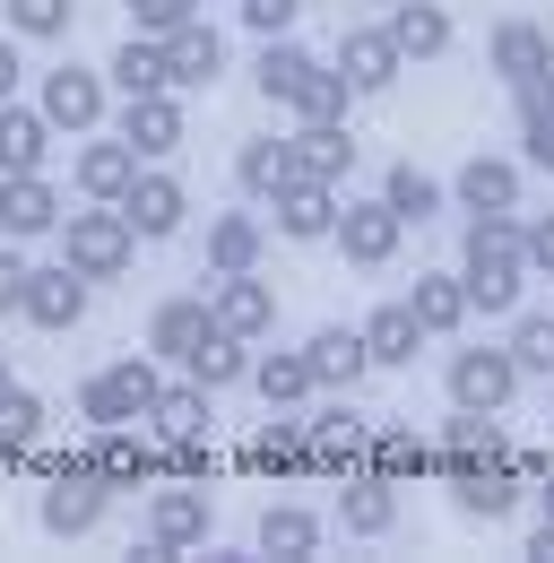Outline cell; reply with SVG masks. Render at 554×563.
<instances>
[{"label":"cell","instance_id":"obj_1","mask_svg":"<svg viewBox=\"0 0 554 563\" xmlns=\"http://www.w3.org/2000/svg\"><path fill=\"white\" fill-rule=\"evenodd\" d=\"M459 286H468V312H485V321H511V312H520V295H529L520 209L468 217V243H459Z\"/></svg>","mask_w":554,"mask_h":563},{"label":"cell","instance_id":"obj_2","mask_svg":"<svg viewBox=\"0 0 554 563\" xmlns=\"http://www.w3.org/2000/svg\"><path fill=\"white\" fill-rule=\"evenodd\" d=\"M62 261L78 269L87 286H104V278H131V261H138V234H131V217L122 209H104V200H87V209H62Z\"/></svg>","mask_w":554,"mask_h":563},{"label":"cell","instance_id":"obj_3","mask_svg":"<svg viewBox=\"0 0 554 563\" xmlns=\"http://www.w3.org/2000/svg\"><path fill=\"white\" fill-rule=\"evenodd\" d=\"M208 529H217V511H208V486H182V477H165V486L147 494V563H174L208 547Z\"/></svg>","mask_w":554,"mask_h":563},{"label":"cell","instance_id":"obj_4","mask_svg":"<svg viewBox=\"0 0 554 563\" xmlns=\"http://www.w3.org/2000/svg\"><path fill=\"white\" fill-rule=\"evenodd\" d=\"M104 511H113V486L69 451L62 468L44 477V503H35V520L53 529V538H87V529H104Z\"/></svg>","mask_w":554,"mask_h":563},{"label":"cell","instance_id":"obj_5","mask_svg":"<svg viewBox=\"0 0 554 563\" xmlns=\"http://www.w3.org/2000/svg\"><path fill=\"white\" fill-rule=\"evenodd\" d=\"M330 243H339L355 269H390V261H399V243H408V225H399V209H390V200H339Z\"/></svg>","mask_w":554,"mask_h":563},{"label":"cell","instance_id":"obj_6","mask_svg":"<svg viewBox=\"0 0 554 563\" xmlns=\"http://www.w3.org/2000/svg\"><path fill=\"white\" fill-rule=\"evenodd\" d=\"M442 382H451V408L502 417V408H511V390H520V364H511V347H459Z\"/></svg>","mask_w":554,"mask_h":563},{"label":"cell","instance_id":"obj_7","mask_svg":"<svg viewBox=\"0 0 554 563\" xmlns=\"http://www.w3.org/2000/svg\"><path fill=\"white\" fill-rule=\"evenodd\" d=\"M485 70L502 78V87H538V78H554V35L538 18H502L485 35Z\"/></svg>","mask_w":554,"mask_h":563},{"label":"cell","instance_id":"obj_8","mask_svg":"<svg viewBox=\"0 0 554 563\" xmlns=\"http://www.w3.org/2000/svg\"><path fill=\"white\" fill-rule=\"evenodd\" d=\"M113 209L131 217V234H138V243H165V234H182V217H191V191H182L174 174L138 165V174H131V191H122Z\"/></svg>","mask_w":554,"mask_h":563},{"label":"cell","instance_id":"obj_9","mask_svg":"<svg viewBox=\"0 0 554 563\" xmlns=\"http://www.w3.org/2000/svg\"><path fill=\"white\" fill-rule=\"evenodd\" d=\"M104 96H113L104 70L62 62V70H44V96H35V104H44V122H53V131H96V122H104Z\"/></svg>","mask_w":554,"mask_h":563},{"label":"cell","instance_id":"obj_10","mask_svg":"<svg viewBox=\"0 0 554 563\" xmlns=\"http://www.w3.org/2000/svg\"><path fill=\"white\" fill-rule=\"evenodd\" d=\"M208 321L217 330H234V339H269L277 330V295L261 269H234V278H217V295H208Z\"/></svg>","mask_w":554,"mask_h":563},{"label":"cell","instance_id":"obj_11","mask_svg":"<svg viewBox=\"0 0 554 563\" xmlns=\"http://www.w3.org/2000/svg\"><path fill=\"white\" fill-rule=\"evenodd\" d=\"M122 140H131V156H174V147L191 140L182 96H174V87H156V96H122Z\"/></svg>","mask_w":554,"mask_h":563},{"label":"cell","instance_id":"obj_12","mask_svg":"<svg viewBox=\"0 0 554 563\" xmlns=\"http://www.w3.org/2000/svg\"><path fill=\"white\" fill-rule=\"evenodd\" d=\"M18 312H26L35 330H53V339H62V330H78V321H87V278H78L69 261H62V269H26Z\"/></svg>","mask_w":554,"mask_h":563},{"label":"cell","instance_id":"obj_13","mask_svg":"<svg viewBox=\"0 0 554 563\" xmlns=\"http://www.w3.org/2000/svg\"><path fill=\"white\" fill-rule=\"evenodd\" d=\"M156 44H165V78H174V87H217V78H225V35H217L208 18H182V26L156 35Z\"/></svg>","mask_w":554,"mask_h":563},{"label":"cell","instance_id":"obj_14","mask_svg":"<svg viewBox=\"0 0 554 563\" xmlns=\"http://www.w3.org/2000/svg\"><path fill=\"white\" fill-rule=\"evenodd\" d=\"M303 433H312V477H355L364 468V451H373V424L346 417V408H330V417H303Z\"/></svg>","mask_w":554,"mask_h":563},{"label":"cell","instance_id":"obj_15","mask_svg":"<svg viewBox=\"0 0 554 563\" xmlns=\"http://www.w3.org/2000/svg\"><path fill=\"white\" fill-rule=\"evenodd\" d=\"M53 225H62V191L44 174H0V234L9 243H35Z\"/></svg>","mask_w":554,"mask_h":563},{"label":"cell","instance_id":"obj_16","mask_svg":"<svg viewBox=\"0 0 554 563\" xmlns=\"http://www.w3.org/2000/svg\"><path fill=\"white\" fill-rule=\"evenodd\" d=\"M269 209H277V234H286V243H330V225H339V183L295 174Z\"/></svg>","mask_w":554,"mask_h":563},{"label":"cell","instance_id":"obj_17","mask_svg":"<svg viewBox=\"0 0 554 563\" xmlns=\"http://www.w3.org/2000/svg\"><path fill=\"white\" fill-rule=\"evenodd\" d=\"M243 468H252V477H303V468H312V433H303V417H295V408H269V424H261L252 451H243Z\"/></svg>","mask_w":554,"mask_h":563},{"label":"cell","instance_id":"obj_18","mask_svg":"<svg viewBox=\"0 0 554 563\" xmlns=\"http://www.w3.org/2000/svg\"><path fill=\"white\" fill-rule=\"evenodd\" d=\"M339 529L346 538H390V529H399V486L373 477V468L339 477Z\"/></svg>","mask_w":554,"mask_h":563},{"label":"cell","instance_id":"obj_19","mask_svg":"<svg viewBox=\"0 0 554 563\" xmlns=\"http://www.w3.org/2000/svg\"><path fill=\"white\" fill-rule=\"evenodd\" d=\"M339 70H346V87H355V96H381V87L408 70V62H399L390 26H346V35H339Z\"/></svg>","mask_w":554,"mask_h":563},{"label":"cell","instance_id":"obj_20","mask_svg":"<svg viewBox=\"0 0 554 563\" xmlns=\"http://www.w3.org/2000/svg\"><path fill=\"white\" fill-rule=\"evenodd\" d=\"M131 174H138V156H131V140H122V131H113V140H87V147H78V165H69L78 200H104V209L131 191Z\"/></svg>","mask_w":554,"mask_h":563},{"label":"cell","instance_id":"obj_21","mask_svg":"<svg viewBox=\"0 0 554 563\" xmlns=\"http://www.w3.org/2000/svg\"><path fill=\"white\" fill-rule=\"evenodd\" d=\"M451 9L442 0H390V44H399V62H442L451 53Z\"/></svg>","mask_w":554,"mask_h":563},{"label":"cell","instance_id":"obj_22","mask_svg":"<svg viewBox=\"0 0 554 563\" xmlns=\"http://www.w3.org/2000/svg\"><path fill=\"white\" fill-rule=\"evenodd\" d=\"M399 303L416 312V330H424V339H459V330H468V286L451 278V269H424Z\"/></svg>","mask_w":554,"mask_h":563},{"label":"cell","instance_id":"obj_23","mask_svg":"<svg viewBox=\"0 0 554 563\" xmlns=\"http://www.w3.org/2000/svg\"><path fill=\"white\" fill-rule=\"evenodd\" d=\"M494 460H511V451H502V424H494V417L459 408V417L442 424V451H433V468H442V477H459V468H494Z\"/></svg>","mask_w":554,"mask_h":563},{"label":"cell","instance_id":"obj_24","mask_svg":"<svg viewBox=\"0 0 554 563\" xmlns=\"http://www.w3.org/2000/svg\"><path fill=\"white\" fill-rule=\"evenodd\" d=\"M261 252H269V225H261L252 209H225V217H208V278L261 269Z\"/></svg>","mask_w":554,"mask_h":563},{"label":"cell","instance_id":"obj_25","mask_svg":"<svg viewBox=\"0 0 554 563\" xmlns=\"http://www.w3.org/2000/svg\"><path fill=\"white\" fill-rule=\"evenodd\" d=\"M87 468H96L104 486H156V477H165V451H147L131 424H104V442L87 451Z\"/></svg>","mask_w":554,"mask_h":563},{"label":"cell","instance_id":"obj_26","mask_svg":"<svg viewBox=\"0 0 554 563\" xmlns=\"http://www.w3.org/2000/svg\"><path fill=\"white\" fill-rule=\"evenodd\" d=\"M44 156H53V122H44V104H0V174H44Z\"/></svg>","mask_w":554,"mask_h":563},{"label":"cell","instance_id":"obj_27","mask_svg":"<svg viewBox=\"0 0 554 563\" xmlns=\"http://www.w3.org/2000/svg\"><path fill=\"white\" fill-rule=\"evenodd\" d=\"M303 355H312V382H321V390H355V382L373 373V355H364V330H346V321L312 330V339H303Z\"/></svg>","mask_w":554,"mask_h":563},{"label":"cell","instance_id":"obj_28","mask_svg":"<svg viewBox=\"0 0 554 563\" xmlns=\"http://www.w3.org/2000/svg\"><path fill=\"white\" fill-rule=\"evenodd\" d=\"M451 200H459L468 217L520 209V156H468V165H459V183H451Z\"/></svg>","mask_w":554,"mask_h":563},{"label":"cell","instance_id":"obj_29","mask_svg":"<svg viewBox=\"0 0 554 563\" xmlns=\"http://www.w3.org/2000/svg\"><path fill=\"white\" fill-rule=\"evenodd\" d=\"M451 503H459L468 520H511V511H520V468H511V460L459 468V477H451Z\"/></svg>","mask_w":554,"mask_h":563},{"label":"cell","instance_id":"obj_30","mask_svg":"<svg viewBox=\"0 0 554 563\" xmlns=\"http://www.w3.org/2000/svg\"><path fill=\"white\" fill-rule=\"evenodd\" d=\"M286 147H295V174H312V183H346L355 174V131L346 122H303Z\"/></svg>","mask_w":554,"mask_h":563},{"label":"cell","instance_id":"obj_31","mask_svg":"<svg viewBox=\"0 0 554 563\" xmlns=\"http://www.w3.org/2000/svg\"><path fill=\"white\" fill-rule=\"evenodd\" d=\"M243 382H252L269 408H303V399L321 390V382H312V355H303V347H269V355H252V373H243Z\"/></svg>","mask_w":554,"mask_h":563},{"label":"cell","instance_id":"obj_32","mask_svg":"<svg viewBox=\"0 0 554 563\" xmlns=\"http://www.w3.org/2000/svg\"><path fill=\"white\" fill-rule=\"evenodd\" d=\"M182 373H191L200 390H234V382L252 373V339H234V330H217V321H208L200 347L182 355Z\"/></svg>","mask_w":554,"mask_h":563},{"label":"cell","instance_id":"obj_33","mask_svg":"<svg viewBox=\"0 0 554 563\" xmlns=\"http://www.w3.org/2000/svg\"><path fill=\"white\" fill-rule=\"evenodd\" d=\"M252 547L277 555V563H303V555H321V520H312L303 503H269L261 529H252Z\"/></svg>","mask_w":554,"mask_h":563},{"label":"cell","instance_id":"obj_34","mask_svg":"<svg viewBox=\"0 0 554 563\" xmlns=\"http://www.w3.org/2000/svg\"><path fill=\"white\" fill-rule=\"evenodd\" d=\"M44 417H53V408H44L35 390H18V382L0 390V477H9V468H26V451L44 442Z\"/></svg>","mask_w":554,"mask_h":563},{"label":"cell","instance_id":"obj_35","mask_svg":"<svg viewBox=\"0 0 554 563\" xmlns=\"http://www.w3.org/2000/svg\"><path fill=\"white\" fill-rule=\"evenodd\" d=\"M104 87H113V96H156V87H174V78H165V44H156V35H122L113 62H104Z\"/></svg>","mask_w":554,"mask_h":563},{"label":"cell","instance_id":"obj_36","mask_svg":"<svg viewBox=\"0 0 554 563\" xmlns=\"http://www.w3.org/2000/svg\"><path fill=\"white\" fill-rule=\"evenodd\" d=\"M312 62H321V53H303L295 35H261V62H252V87H261L269 104H295V87L312 78Z\"/></svg>","mask_w":554,"mask_h":563},{"label":"cell","instance_id":"obj_37","mask_svg":"<svg viewBox=\"0 0 554 563\" xmlns=\"http://www.w3.org/2000/svg\"><path fill=\"white\" fill-rule=\"evenodd\" d=\"M234 183H243V200H261V209H269L277 191L295 183V147H286V140H243V156H234Z\"/></svg>","mask_w":554,"mask_h":563},{"label":"cell","instance_id":"obj_38","mask_svg":"<svg viewBox=\"0 0 554 563\" xmlns=\"http://www.w3.org/2000/svg\"><path fill=\"white\" fill-rule=\"evenodd\" d=\"M355 330H364V355H373V364H416V347H424V330H416L408 303H373Z\"/></svg>","mask_w":554,"mask_h":563},{"label":"cell","instance_id":"obj_39","mask_svg":"<svg viewBox=\"0 0 554 563\" xmlns=\"http://www.w3.org/2000/svg\"><path fill=\"white\" fill-rule=\"evenodd\" d=\"M364 468H373V477H390V486H408V477H433V442H424L416 424H390V433H373Z\"/></svg>","mask_w":554,"mask_h":563},{"label":"cell","instance_id":"obj_40","mask_svg":"<svg viewBox=\"0 0 554 563\" xmlns=\"http://www.w3.org/2000/svg\"><path fill=\"white\" fill-rule=\"evenodd\" d=\"M200 330H208V295H165V303H156V321H147V347L182 364V355L200 347Z\"/></svg>","mask_w":554,"mask_h":563},{"label":"cell","instance_id":"obj_41","mask_svg":"<svg viewBox=\"0 0 554 563\" xmlns=\"http://www.w3.org/2000/svg\"><path fill=\"white\" fill-rule=\"evenodd\" d=\"M511 96H520V165L554 174V78H538V87H511Z\"/></svg>","mask_w":554,"mask_h":563},{"label":"cell","instance_id":"obj_42","mask_svg":"<svg viewBox=\"0 0 554 563\" xmlns=\"http://www.w3.org/2000/svg\"><path fill=\"white\" fill-rule=\"evenodd\" d=\"M381 200L399 209V225H424V217H442V200H451V191H442L424 165H390V174H381Z\"/></svg>","mask_w":554,"mask_h":563},{"label":"cell","instance_id":"obj_43","mask_svg":"<svg viewBox=\"0 0 554 563\" xmlns=\"http://www.w3.org/2000/svg\"><path fill=\"white\" fill-rule=\"evenodd\" d=\"M0 26L26 35V44H53V35L78 26V0H0Z\"/></svg>","mask_w":554,"mask_h":563},{"label":"cell","instance_id":"obj_44","mask_svg":"<svg viewBox=\"0 0 554 563\" xmlns=\"http://www.w3.org/2000/svg\"><path fill=\"white\" fill-rule=\"evenodd\" d=\"M511 364L520 382H554V312H511Z\"/></svg>","mask_w":554,"mask_h":563},{"label":"cell","instance_id":"obj_45","mask_svg":"<svg viewBox=\"0 0 554 563\" xmlns=\"http://www.w3.org/2000/svg\"><path fill=\"white\" fill-rule=\"evenodd\" d=\"M346 104H355V87H346V70H330V62H312V78L295 87V113H303V122H346Z\"/></svg>","mask_w":554,"mask_h":563},{"label":"cell","instance_id":"obj_46","mask_svg":"<svg viewBox=\"0 0 554 563\" xmlns=\"http://www.w3.org/2000/svg\"><path fill=\"white\" fill-rule=\"evenodd\" d=\"M208 399H217V390H200V382L182 373V382H165V390H156V408H147V417L165 424V433H208Z\"/></svg>","mask_w":554,"mask_h":563},{"label":"cell","instance_id":"obj_47","mask_svg":"<svg viewBox=\"0 0 554 563\" xmlns=\"http://www.w3.org/2000/svg\"><path fill=\"white\" fill-rule=\"evenodd\" d=\"M165 477H182V486H217V442H208V433H174Z\"/></svg>","mask_w":554,"mask_h":563},{"label":"cell","instance_id":"obj_48","mask_svg":"<svg viewBox=\"0 0 554 563\" xmlns=\"http://www.w3.org/2000/svg\"><path fill=\"white\" fill-rule=\"evenodd\" d=\"M78 417L96 424V433H104V424H138V417H131V399L113 390V373H87V382H78Z\"/></svg>","mask_w":554,"mask_h":563},{"label":"cell","instance_id":"obj_49","mask_svg":"<svg viewBox=\"0 0 554 563\" xmlns=\"http://www.w3.org/2000/svg\"><path fill=\"white\" fill-rule=\"evenodd\" d=\"M104 373H113V390L131 399V417H147V408H156V390H165V373H156L147 355H122V364H104Z\"/></svg>","mask_w":554,"mask_h":563},{"label":"cell","instance_id":"obj_50","mask_svg":"<svg viewBox=\"0 0 554 563\" xmlns=\"http://www.w3.org/2000/svg\"><path fill=\"white\" fill-rule=\"evenodd\" d=\"M520 261H529V278H554V209L520 225Z\"/></svg>","mask_w":554,"mask_h":563},{"label":"cell","instance_id":"obj_51","mask_svg":"<svg viewBox=\"0 0 554 563\" xmlns=\"http://www.w3.org/2000/svg\"><path fill=\"white\" fill-rule=\"evenodd\" d=\"M182 18H200V9H182V0H131V35H174Z\"/></svg>","mask_w":554,"mask_h":563},{"label":"cell","instance_id":"obj_52","mask_svg":"<svg viewBox=\"0 0 554 563\" xmlns=\"http://www.w3.org/2000/svg\"><path fill=\"white\" fill-rule=\"evenodd\" d=\"M295 18H303V0H243V26L252 35H295Z\"/></svg>","mask_w":554,"mask_h":563},{"label":"cell","instance_id":"obj_53","mask_svg":"<svg viewBox=\"0 0 554 563\" xmlns=\"http://www.w3.org/2000/svg\"><path fill=\"white\" fill-rule=\"evenodd\" d=\"M18 295H26V261H18V243L0 234V321L18 312Z\"/></svg>","mask_w":554,"mask_h":563},{"label":"cell","instance_id":"obj_54","mask_svg":"<svg viewBox=\"0 0 554 563\" xmlns=\"http://www.w3.org/2000/svg\"><path fill=\"white\" fill-rule=\"evenodd\" d=\"M18 78H26V62H18V35H0V104L18 96Z\"/></svg>","mask_w":554,"mask_h":563},{"label":"cell","instance_id":"obj_55","mask_svg":"<svg viewBox=\"0 0 554 563\" xmlns=\"http://www.w3.org/2000/svg\"><path fill=\"white\" fill-rule=\"evenodd\" d=\"M529 563H554V520H538V529H529Z\"/></svg>","mask_w":554,"mask_h":563},{"label":"cell","instance_id":"obj_56","mask_svg":"<svg viewBox=\"0 0 554 563\" xmlns=\"http://www.w3.org/2000/svg\"><path fill=\"white\" fill-rule=\"evenodd\" d=\"M0 390H9V355H0Z\"/></svg>","mask_w":554,"mask_h":563},{"label":"cell","instance_id":"obj_57","mask_svg":"<svg viewBox=\"0 0 554 563\" xmlns=\"http://www.w3.org/2000/svg\"><path fill=\"white\" fill-rule=\"evenodd\" d=\"M182 9H200V0H182Z\"/></svg>","mask_w":554,"mask_h":563}]
</instances>
